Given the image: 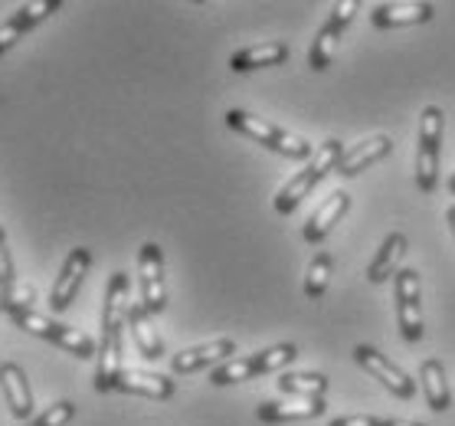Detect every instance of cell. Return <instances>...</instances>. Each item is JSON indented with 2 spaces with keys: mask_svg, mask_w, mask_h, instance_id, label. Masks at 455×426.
I'll return each instance as SVG.
<instances>
[{
  "mask_svg": "<svg viewBox=\"0 0 455 426\" xmlns=\"http://www.w3.org/2000/svg\"><path fill=\"white\" fill-rule=\"evenodd\" d=\"M328 279H331V256L328 253H315L308 272H305V295L308 299H321L328 292Z\"/></svg>",
  "mask_w": 455,
  "mask_h": 426,
  "instance_id": "cell-25",
  "label": "cell"
},
{
  "mask_svg": "<svg viewBox=\"0 0 455 426\" xmlns=\"http://www.w3.org/2000/svg\"><path fill=\"white\" fill-rule=\"evenodd\" d=\"M445 188H449V194H455V174L449 177V184H445Z\"/></svg>",
  "mask_w": 455,
  "mask_h": 426,
  "instance_id": "cell-31",
  "label": "cell"
},
{
  "mask_svg": "<svg viewBox=\"0 0 455 426\" xmlns=\"http://www.w3.org/2000/svg\"><path fill=\"white\" fill-rule=\"evenodd\" d=\"M380 426H423V423H413V420H380Z\"/></svg>",
  "mask_w": 455,
  "mask_h": 426,
  "instance_id": "cell-29",
  "label": "cell"
},
{
  "mask_svg": "<svg viewBox=\"0 0 455 426\" xmlns=\"http://www.w3.org/2000/svg\"><path fill=\"white\" fill-rule=\"evenodd\" d=\"M128 328H132V338H135L138 351L145 354L148 361L164 358V342H161L157 328L151 325V315L145 312L141 301H132V305H128Z\"/></svg>",
  "mask_w": 455,
  "mask_h": 426,
  "instance_id": "cell-20",
  "label": "cell"
},
{
  "mask_svg": "<svg viewBox=\"0 0 455 426\" xmlns=\"http://www.w3.org/2000/svg\"><path fill=\"white\" fill-rule=\"evenodd\" d=\"M361 11V4L357 0H341V4H334L331 7V17L324 20V27L318 30L315 43H311V52H308V63L315 73H324L328 63H331L334 50H338V40H341L344 27L354 20V13Z\"/></svg>",
  "mask_w": 455,
  "mask_h": 426,
  "instance_id": "cell-8",
  "label": "cell"
},
{
  "mask_svg": "<svg viewBox=\"0 0 455 426\" xmlns=\"http://www.w3.org/2000/svg\"><path fill=\"white\" fill-rule=\"evenodd\" d=\"M299 358V348L295 344H272L266 351L246 354V358H233V361L213 367L210 374V384L213 387H227V384H239V381H252L259 374H269V371H279L285 364H291Z\"/></svg>",
  "mask_w": 455,
  "mask_h": 426,
  "instance_id": "cell-3",
  "label": "cell"
},
{
  "mask_svg": "<svg viewBox=\"0 0 455 426\" xmlns=\"http://www.w3.org/2000/svg\"><path fill=\"white\" fill-rule=\"evenodd\" d=\"M390 148H394V141H390L387 135L367 138V141H361V145H354L351 151H344V157L338 161V174L341 177L361 174V171H367L373 161H380V157L390 155Z\"/></svg>",
  "mask_w": 455,
  "mask_h": 426,
  "instance_id": "cell-17",
  "label": "cell"
},
{
  "mask_svg": "<svg viewBox=\"0 0 455 426\" xmlns=\"http://www.w3.org/2000/svg\"><path fill=\"white\" fill-rule=\"evenodd\" d=\"M279 390L291 397H324L328 390V377L324 374H308V371H295V374L279 377Z\"/></svg>",
  "mask_w": 455,
  "mask_h": 426,
  "instance_id": "cell-24",
  "label": "cell"
},
{
  "mask_svg": "<svg viewBox=\"0 0 455 426\" xmlns=\"http://www.w3.org/2000/svg\"><path fill=\"white\" fill-rule=\"evenodd\" d=\"M11 318L17 328L36 334V338H43V342L60 344V348H66V351L76 354V358H92V354H99V348H95V342L89 338V334L79 332V328H69V325L56 322V318H50V315H40V312H33V309H27V312L11 315Z\"/></svg>",
  "mask_w": 455,
  "mask_h": 426,
  "instance_id": "cell-5",
  "label": "cell"
},
{
  "mask_svg": "<svg viewBox=\"0 0 455 426\" xmlns=\"http://www.w3.org/2000/svg\"><path fill=\"white\" fill-rule=\"evenodd\" d=\"M233 354H236V342L233 338H217V342H207V344H197V348H187V351L174 354V374H194L200 367H210V364H227L233 361Z\"/></svg>",
  "mask_w": 455,
  "mask_h": 426,
  "instance_id": "cell-14",
  "label": "cell"
},
{
  "mask_svg": "<svg viewBox=\"0 0 455 426\" xmlns=\"http://www.w3.org/2000/svg\"><path fill=\"white\" fill-rule=\"evenodd\" d=\"M0 394H4V400H7V406H11V414L17 416V420H27V416L33 414L30 381H27L20 364H13V361L0 364Z\"/></svg>",
  "mask_w": 455,
  "mask_h": 426,
  "instance_id": "cell-16",
  "label": "cell"
},
{
  "mask_svg": "<svg viewBox=\"0 0 455 426\" xmlns=\"http://www.w3.org/2000/svg\"><path fill=\"white\" fill-rule=\"evenodd\" d=\"M60 7H62L60 0H33V4H23L20 11L11 17V20L0 23V56L11 50L13 43L23 36V33L33 30L36 23L46 20V17H50V13H56Z\"/></svg>",
  "mask_w": 455,
  "mask_h": 426,
  "instance_id": "cell-13",
  "label": "cell"
},
{
  "mask_svg": "<svg viewBox=\"0 0 455 426\" xmlns=\"http://www.w3.org/2000/svg\"><path fill=\"white\" fill-rule=\"evenodd\" d=\"M73 416H76L73 400H60V404H52L46 414H40L36 420H30V423H23V426H66Z\"/></svg>",
  "mask_w": 455,
  "mask_h": 426,
  "instance_id": "cell-26",
  "label": "cell"
},
{
  "mask_svg": "<svg viewBox=\"0 0 455 426\" xmlns=\"http://www.w3.org/2000/svg\"><path fill=\"white\" fill-rule=\"evenodd\" d=\"M328 410L324 397H291V400H266L256 416L262 423H291V420H315Z\"/></svg>",
  "mask_w": 455,
  "mask_h": 426,
  "instance_id": "cell-12",
  "label": "cell"
},
{
  "mask_svg": "<svg viewBox=\"0 0 455 426\" xmlns=\"http://www.w3.org/2000/svg\"><path fill=\"white\" fill-rule=\"evenodd\" d=\"M227 125L233 128V132H239V135H246V138H252V141H259V145H266L269 151H275V155H285V157L311 155V145L301 135H291L285 128L269 125V122H262L256 115L243 112V109H229Z\"/></svg>",
  "mask_w": 455,
  "mask_h": 426,
  "instance_id": "cell-4",
  "label": "cell"
},
{
  "mask_svg": "<svg viewBox=\"0 0 455 426\" xmlns=\"http://www.w3.org/2000/svg\"><path fill=\"white\" fill-rule=\"evenodd\" d=\"M89 266H92V253L85 250V246H76V250L66 256V262H62V269H60V276H56V282H52V292H50L52 312H66V309L73 305V299L79 295V289H83V279H85V272H89Z\"/></svg>",
  "mask_w": 455,
  "mask_h": 426,
  "instance_id": "cell-10",
  "label": "cell"
},
{
  "mask_svg": "<svg viewBox=\"0 0 455 426\" xmlns=\"http://www.w3.org/2000/svg\"><path fill=\"white\" fill-rule=\"evenodd\" d=\"M328 426H380L377 416H338Z\"/></svg>",
  "mask_w": 455,
  "mask_h": 426,
  "instance_id": "cell-28",
  "label": "cell"
},
{
  "mask_svg": "<svg viewBox=\"0 0 455 426\" xmlns=\"http://www.w3.org/2000/svg\"><path fill=\"white\" fill-rule=\"evenodd\" d=\"M341 157H344V145L338 141V138H328V141L321 145L318 155L311 157V165L305 167V171H299V174L291 177L289 184L279 190V197H275V210H279L282 217L299 207L301 200L315 190V184H321V181L328 177V171H338V161H341Z\"/></svg>",
  "mask_w": 455,
  "mask_h": 426,
  "instance_id": "cell-2",
  "label": "cell"
},
{
  "mask_svg": "<svg viewBox=\"0 0 455 426\" xmlns=\"http://www.w3.org/2000/svg\"><path fill=\"white\" fill-rule=\"evenodd\" d=\"M445 220H449V227H452V237H455V207H449V213H445Z\"/></svg>",
  "mask_w": 455,
  "mask_h": 426,
  "instance_id": "cell-30",
  "label": "cell"
},
{
  "mask_svg": "<svg viewBox=\"0 0 455 426\" xmlns=\"http://www.w3.org/2000/svg\"><path fill=\"white\" fill-rule=\"evenodd\" d=\"M433 4H377L371 11V27L377 30H396V27H416L433 20Z\"/></svg>",
  "mask_w": 455,
  "mask_h": 426,
  "instance_id": "cell-15",
  "label": "cell"
},
{
  "mask_svg": "<svg viewBox=\"0 0 455 426\" xmlns=\"http://www.w3.org/2000/svg\"><path fill=\"white\" fill-rule=\"evenodd\" d=\"M406 253V237L403 233H390V237L380 243V250H377V256L371 260V266H367V279L373 282V285H380V282H387L390 276H396V266H400V256Z\"/></svg>",
  "mask_w": 455,
  "mask_h": 426,
  "instance_id": "cell-22",
  "label": "cell"
},
{
  "mask_svg": "<svg viewBox=\"0 0 455 426\" xmlns=\"http://www.w3.org/2000/svg\"><path fill=\"white\" fill-rule=\"evenodd\" d=\"M419 377H423V390H426V404L433 406L435 414H445L449 404H452V397H449V384H445V367L443 361H423L419 367Z\"/></svg>",
  "mask_w": 455,
  "mask_h": 426,
  "instance_id": "cell-23",
  "label": "cell"
},
{
  "mask_svg": "<svg viewBox=\"0 0 455 426\" xmlns=\"http://www.w3.org/2000/svg\"><path fill=\"white\" fill-rule=\"evenodd\" d=\"M0 312H4V301H0Z\"/></svg>",
  "mask_w": 455,
  "mask_h": 426,
  "instance_id": "cell-32",
  "label": "cell"
},
{
  "mask_svg": "<svg viewBox=\"0 0 455 426\" xmlns=\"http://www.w3.org/2000/svg\"><path fill=\"white\" fill-rule=\"evenodd\" d=\"M347 207H351V197H347L344 190H334L331 197L324 200V204L311 213L308 223H305V233H301V237H305V243H321V239L331 233L334 223L347 213Z\"/></svg>",
  "mask_w": 455,
  "mask_h": 426,
  "instance_id": "cell-18",
  "label": "cell"
},
{
  "mask_svg": "<svg viewBox=\"0 0 455 426\" xmlns=\"http://www.w3.org/2000/svg\"><path fill=\"white\" fill-rule=\"evenodd\" d=\"M138 282H141V305L148 315H161L167 309L164 289V253L157 243H145L138 253Z\"/></svg>",
  "mask_w": 455,
  "mask_h": 426,
  "instance_id": "cell-7",
  "label": "cell"
},
{
  "mask_svg": "<svg viewBox=\"0 0 455 426\" xmlns=\"http://www.w3.org/2000/svg\"><path fill=\"white\" fill-rule=\"evenodd\" d=\"M354 361L361 364L367 374H373V381H380L390 394L403 397V400H410V397L416 394L413 377L406 374V371H400L396 364L387 361V358H383L377 348H371V344H357V348H354Z\"/></svg>",
  "mask_w": 455,
  "mask_h": 426,
  "instance_id": "cell-11",
  "label": "cell"
},
{
  "mask_svg": "<svg viewBox=\"0 0 455 426\" xmlns=\"http://www.w3.org/2000/svg\"><path fill=\"white\" fill-rule=\"evenodd\" d=\"M439 141H443V109L426 105L419 115V151H416V184L423 194L439 188Z\"/></svg>",
  "mask_w": 455,
  "mask_h": 426,
  "instance_id": "cell-6",
  "label": "cell"
},
{
  "mask_svg": "<svg viewBox=\"0 0 455 426\" xmlns=\"http://www.w3.org/2000/svg\"><path fill=\"white\" fill-rule=\"evenodd\" d=\"M17 285V272H13L11 250H7V233L0 227V292H7Z\"/></svg>",
  "mask_w": 455,
  "mask_h": 426,
  "instance_id": "cell-27",
  "label": "cell"
},
{
  "mask_svg": "<svg viewBox=\"0 0 455 426\" xmlns=\"http://www.w3.org/2000/svg\"><path fill=\"white\" fill-rule=\"evenodd\" d=\"M115 390H124V394H145V397H155V400H167V397H174V381L164 374H151V371H122L118 381H115Z\"/></svg>",
  "mask_w": 455,
  "mask_h": 426,
  "instance_id": "cell-21",
  "label": "cell"
},
{
  "mask_svg": "<svg viewBox=\"0 0 455 426\" xmlns=\"http://www.w3.org/2000/svg\"><path fill=\"white\" fill-rule=\"evenodd\" d=\"M285 60H289L285 43H259V46H246V50L233 52L229 69L233 73H252V69H266V66H282Z\"/></svg>",
  "mask_w": 455,
  "mask_h": 426,
  "instance_id": "cell-19",
  "label": "cell"
},
{
  "mask_svg": "<svg viewBox=\"0 0 455 426\" xmlns=\"http://www.w3.org/2000/svg\"><path fill=\"white\" fill-rule=\"evenodd\" d=\"M396 322L406 342L416 344L423 338V305H419V272H396Z\"/></svg>",
  "mask_w": 455,
  "mask_h": 426,
  "instance_id": "cell-9",
  "label": "cell"
},
{
  "mask_svg": "<svg viewBox=\"0 0 455 426\" xmlns=\"http://www.w3.org/2000/svg\"><path fill=\"white\" fill-rule=\"evenodd\" d=\"M128 272H112L105 289L102 309V342H99V367H95V390H115V381L122 374V328L128 325Z\"/></svg>",
  "mask_w": 455,
  "mask_h": 426,
  "instance_id": "cell-1",
  "label": "cell"
}]
</instances>
